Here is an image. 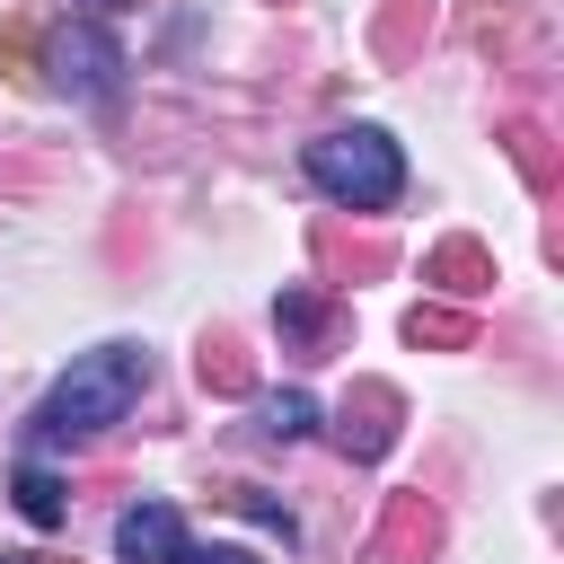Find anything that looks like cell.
Segmentation results:
<instances>
[{
	"instance_id": "277c9868",
	"label": "cell",
	"mask_w": 564,
	"mask_h": 564,
	"mask_svg": "<svg viewBox=\"0 0 564 564\" xmlns=\"http://www.w3.org/2000/svg\"><path fill=\"white\" fill-rule=\"evenodd\" d=\"M53 79H62L70 97H115V88H123V53H115V35L70 26V35H62V53H53Z\"/></svg>"
},
{
	"instance_id": "6da1fadb",
	"label": "cell",
	"mask_w": 564,
	"mask_h": 564,
	"mask_svg": "<svg viewBox=\"0 0 564 564\" xmlns=\"http://www.w3.org/2000/svg\"><path fill=\"white\" fill-rule=\"evenodd\" d=\"M141 388H150V344H97V352H79L53 388H44V405H35V441L44 449H62V441H97V432H115L132 405H141Z\"/></svg>"
},
{
	"instance_id": "3957f363",
	"label": "cell",
	"mask_w": 564,
	"mask_h": 564,
	"mask_svg": "<svg viewBox=\"0 0 564 564\" xmlns=\"http://www.w3.org/2000/svg\"><path fill=\"white\" fill-rule=\"evenodd\" d=\"M185 555H194V538H185L176 502H132L115 520V564H185Z\"/></svg>"
},
{
	"instance_id": "8992f818",
	"label": "cell",
	"mask_w": 564,
	"mask_h": 564,
	"mask_svg": "<svg viewBox=\"0 0 564 564\" xmlns=\"http://www.w3.org/2000/svg\"><path fill=\"white\" fill-rule=\"evenodd\" d=\"M308 423H317V397H308V388H282V397H264V432H273V441H300Z\"/></svg>"
},
{
	"instance_id": "52a82bcc",
	"label": "cell",
	"mask_w": 564,
	"mask_h": 564,
	"mask_svg": "<svg viewBox=\"0 0 564 564\" xmlns=\"http://www.w3.org/2000/svg\"><path fill=\"white\" fill-rule=\"evenodd\" d=\"M185 564H256V555H247V546H194Z\"/></svg>"
},
{
	"instance_id": "7a4b0ae2",
	"label": "cell",
	"mask_w": 564,
	"mask_h": 564,
	"mask_svg": "<svg viewBox=\"0 0 564 564\" xmlns=\"http://www.w3.org/2000/svg\"><path fill=\"white\" fill-rule=\"evenodd\" d=\"M300 167H308V185H317L326 203H344V212H388V203L405 194V159H397V141H388L379 123L317 132V141L300 150Z\"/></svg>"
},
{
	"instance_id": "ba28073f",
	"label": "cell",
	"mask_w": 564,
	"mask_h": 564,
	"mask_svg": "<svg viewBox=\"0 0 564 564\" xmlns=\"http://www.w3.org/2000/svg\"><path fill=\"white\" fill-rule=\"evenodd\" d=\"M0 564H18V555H0Z\"/></svg>"
},
{
	"instance_id": "5b68a950",
	"label": "cell",
	"mask_w": 564,
	"mask_h": 564,
	"mask_svg": "<svg viewBox=\"0 0 564 564\" xmlns=\"http://www.w3.org/2000/svg\"><path fill=\"white\" fill-rule=\"evenodd\" d=\"M18 511H26L35 529H62V511H70V502H62V476L26 458V467H18Z\"/></svg>"
}]
</instances>
